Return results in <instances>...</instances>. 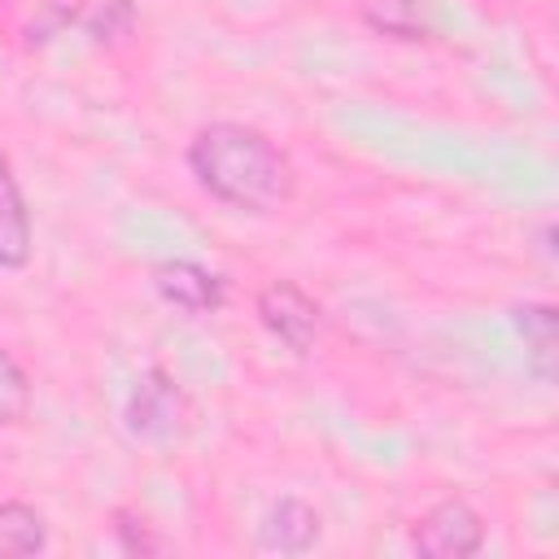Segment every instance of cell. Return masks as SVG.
<instances>
[{
  "instance_id": "obj_1",
  "label": "cell",
  "mask_w": 559,
  "mask_h": 559,
  "mask_svg": "<svg viewBox=\"0 0 559 559\" xmlns=\"http://www.w3.org/2000/svg\"><path fill=\"white\" fill-rule=\"evenodd\" d=\"M188 166L197 183L236 210H275L293 192L288 157L245 122H210L197 131L188 148Z\"/></svg>"
},
{
  "instance_id": "obj_2",
  "label": "cell",
  "mask_w": 559,
  "mask_h": 559,
  "mask_svg": "<svg viewBox=\"0 0 559 559\" xmlns=\"http://www.w3.org/2000/svg\"><path fill=\"white\" fill-rule=\"evenodd\" d=\"M480 542H485V520L463 498H441L415 524V550L428 559H463V555H476Z\"/></svg>"
},
{
  "instance_id": "obj_3",
  "label": "cell",
  "mask_w": 559,
  "mask_h": 559,
  "mask_svg": "<svg viewBox=\"0 0 559 559\" xmlns=\"http://www.w3.org/2000/svg\"><path fill=\"white\" fill-rule=\"evenodd\" d=\"M179 419H183V393H179V384L162 367H148L135 380L131 397H127V428L135 437L162 441V437H170L179 428Z\"/></svg>"
},
{
  "instance_id": "obj_4",
  "label": "cell",
  "mask_w": 559,
  "mask_h": 559,
  "mask_svg": "<svg viewBox=\"0 0 559 559\" xmlns=\"http://www.w3.org/2000/svg\"><path fill=\"white\" fill-rule=\"evenodd\" d=\"M258 319L266 323L271 336H280L297 354H306L319 332V306L288 280H275L258 293Z\"/></svg>"
},
{
  "instance_id": "obj_5",
  "label": "cell",
  "mask_w": 559,
  "mask_h": 559,
  "mask_svg": "<svg viewBox=\"0 0 559 559\" xmlns=\"http://www.w3.org/2000/svg\"><path fill=\"white\" fill-rule=\"evenodd\" d=\"M153 288H157L170 306H179V310H188V314H214V310L223 306V280H218L214 271L188 262V258L157 262V266H153Z\"/></svg>"
},
{
  "instance_id": "obj_6",
  "label": "cell",
  "mask_w": 559,
  "mask_h": 559,
  "mask_svg": "<svg viewBox=\"0 0 559 559\" xmlns=\"http://www.w3.org/2000/svg\"><path fill=\"white\" fill-rule=\"evenodd\" d=\"M314 537H319V515L301 498H280L262 524V546L280 555H301L314 546Z\"/></svg>"
},
{
  "instance_id": "obj_7",
  "label": "cell",
  "mask_w": 559,
  "mask_h": 559,
  "mask_svg": "<svg viewBox=\"0 0 559 559\" xmlns=\"http://www.w3.org/2000/svg\"><path fill=\"white\" fill-rule=\"evenodd\" d=\"M26 258H31V214L9 162L0 157V266H26Z\"/></svg>"
},
{
  "instance_id": "obj_8",
  "label": "cell",
  "mask_w": 559,
  "mask_h": 559,
  "mask_svg": "<svg viewBox=\"0 0 559 559\" xmlns=\"http://www.w3.org/2000/svg\"><path fill=\"white\" fill-rule=\"evenodd\" d=\"M515 332L524 336V349H528V362L542 380L555 376V354H559V314L555 306L546 301H528L515 310Z\"/></svg>"
},
{
  "instance_id": "obj_9",
  "label": "cell",
  "mask_w": 559,
  "mask_h": 559,
  "mask_svg": "<svg viewBox=\"0 0 559 559\" xmlns=\"http://www.w3.org/2000/svg\"><path fill=\"white\" fill-rule=\"evenodd\" d=\"M44 550V515L26 502H0V555Z\"/></svg>"
},
{
  "instance_id": "obj_10",
  "label": "cell",
  "mask_w": 559,
  "mask_h": 559,
  "mask_svg": "<svg viewBox=\"0 0 559 559\" xmlns=\"http://www.w3.org/2000/svg\"><path fill=\"white\" fill-rule=\"evenodd\" d=\"M66 22L83 26L92 39H114L131 26V0H70Z\"/></svg>"
},
{
  "instance_id": "obj_11",
  "label": "cell",
  "mask_w": 559,
  "mask_h": 559,
  "mask_svg": "<svg viewBox=\"0 0 559 559\" xmlns=\"http://www.w3.org/2000/svg\"><path fill=\"white\" fill-rule=\"evenodd\" d=\"M362 17L397 39H419L424 35V13L419 0H362Z\"/></svg>"
},
{
  "instance_id": "obj_12",
  "label": "cell",
  "mask_w": 559,
  "mask_h": 559,
  "mask_svg": "<svg viewBox=\"0 0 559 559\" xmlns=\"http://www.w3.org/2000/svg\"><path fill=\"white\" fill-rule=\"evenodd\" d=\"M31 406V384L26 371L0 349V424H17Z\"/></svg>"
},
{
  "instance_id": "obj_13",
  "label": "cell",
  "mask_w": 559,
  "mask_h": 559,
  "mask_svg": "<svg viewBox=\"0 0 559 559\" xmlns=\"http://www.w3.org/2000/svg\"><path fill=\"white\" fill-rule=\"evenodd\" d=\"M118 542H122L127 555H153V550H162V542L148 533V524L140 515H131V511H118Z\"/></svg>"
}]
</instances>
